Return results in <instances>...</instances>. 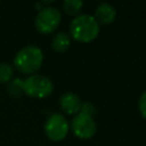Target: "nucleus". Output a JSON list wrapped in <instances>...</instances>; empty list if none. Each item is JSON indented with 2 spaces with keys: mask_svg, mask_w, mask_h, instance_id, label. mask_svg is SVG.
<instances>
[{
  "mask_svg": "<svg viewBox=\"0 0 146 146\" xmlns=\"http://www.w3.org/2000/svg\"><path fill=\"white\" fill-rule=\"evenodd\" d=\"M70 31L74 39L89 42L99 33V23L89 14H81L74 17L70 24Z\"/></svg>",
  "mask_w": 146,
  "mask_h": 146,
  "instance_id": "2",
  "label": "nucleus"
},
{
  "mask_svg": "<svg viewBox=\"0 0 146 146\" xmlns=\"http://www.w3.org/2000/svg\"><path fill=\"white\" fill-rule=\"evenodd\" d=\"M44 132L47 137L51 140L58 141L64 139L68 132V123L64 115L59 113L51 114L46 121Z\"/></svg>",
  "mask_w": 146,
  "mask_h": 146,
  "instance_id": "5",
  "label": "nucleus"
},
{
  "mask_svg": "<svg viewBox=\"0 0 146 146\" xmlns=\"http://www.w3.org/2000/svg\"><path fill=\"white\" fill-rule=\"evenodd\" d=\"M72 130L79 138H90L96 132V122L91 115L80 112L72 120Z\"/></svg>",
  "mask_w": 146,
  "mask_h": 146,
  "instance_id": "6",
  "label": "nucleus"
},
{
  "mask_svg": "<svg viewBox=\"0 0 146 146\" xmlns=\"http://www.w3.org/2000/svg\"><path fill=\"white\" fill-rule=\"evenodd\" d=\"M95 15H96V19L97 22L99 23H103V24H108V23H112L116 16V10L115 8L108 3V2H100L96 10H95Z\"/></svg>",
  "mask_w": 146,
  "mask_h": 146,
  "instance_id": "8",
  "label": "nucleus"
},
{
  "mask_svg": "<svg viewBox=\"0 0 146 146\" xmlns=\"http://www.w3.org/2000/svg\"><path fill=\"white\" fill-rule=\"evenodd\" d=\"M59 105L64 110V112H66L68 114H74V113L80 111L82 102L78 95H75L71 91H67L60 96Z\"/></svg>",
  "mask_w": 146,
  "mask_h": 146,
  "instance_id": "7",
  "label": "nucleus"
},
{
  "mask_svg": "<svg viewBox=\"0 0 146 146\" xmlns=\"http://www.w3.org/2000/svg\"><path fill=\"white\" fill-rule=\"evenodd\" d=\"M7 90L11 96H21L24 94L23 91V80L21 78H14L11 79L7 84Z\"/></svg>",
  "mask_w": 146,
  "mask_h": 146,
  "instance_id": "10",
  "label": "nucleus"
},
{
  "mask_svg": "<svg viewBox=\"0 0 146 146\" xmlns=\"http://www.w3.org/2000/svg\"><path fill=\"white\" fill-rule=\"evenodd\" d=\"M60 11L55 7H43L35 17V27L41 33H50L55 31L60 23Z\"/></svg>",
  "mask_w": 146,
  "mask_h": 146,
  "instance_id": "4",
  "label": "nucleus"
},
{
  "mask_svg": "<svg viewBox=\"0 0 146 146\" xmlns=\"http://www.w3.org/2000/svg\"><path fill=\"white\" fill-rule=\"evenodd\" d=\"M71 44V39L65 32H58L51 40V47L56 51H64Z\"/></svg>",
  "mask_w": 146,
  "mask_h": 146,
  "instance_id": "9",
  "label": "nucleus"
},
{
  "mask_svg": "<svg viewBox=\"0 0 146 146\" xmlns=\"http://www.w3.org/2000/svg\"><path fill=\"white\" fill-rule=\"evenodd\" d=\"M82 6H83V2L81 0H65L63 2V9L70 15L76 14Z\"/></svg>",
  "mask_w": 146,
  "mask_h": 146,
  "instance_id": "12",
  "label": "nucleus"
},
{
  "mask_svg": "<svg viewBox=\"0 0 146 146\" xmlns=\"http://www.w3.org/2000/svg\"><path fill=\"white\" fill-rule=\"evenodd\" d=\"M52 89L51 80L44 75L32 74L23 80V91L30 97L44 98L52 92Z\"/></svg>",
  "mask_w": 146,
  "mask_h": 146,
  "instance_id": "3",
  "label": "nucleus"
},
{
  "mask_svg": "<svg viewBox=\"0 0 146 146\" xmlns=\"http://www.w3.org/2000/svg\"><path fill=\"white\" fill-rule=\"evenodd\" d=\"M14 75V68L8 63H0V83H8Z\"/></svg>",
  "mask_w": 146,
  "mask_h": 146,
  "instance_id": "11",
  "label": "nucleus"
},
{
  "mask_svg": "<svg viewBox=\"0 0 146 146\" xmlns=\"http://www.w3.org/2000/svg\"><path fill=\"white\" fill-rule=\"evenodd\" d=\"M138 107H139V111H140L141 115L144 117H146V91H144L140 95L139 100H138Z\"/></svg>",
  "mask_w": 146,
  "mask_h": 146,
  "instance_id": "13",
  "label": "nucleus"
},
{
  "mask_svg": "<svg viewBox=\"0 0 146 146\" xmlns=\"http://www.w3.org/2000/svg\"><path fill=\"white\" fill-rule=\"evenodd\" d=\"M0 5H1V2H0Z\"/></svg>",
  "mask_w": 146,
  "mask_h": 146,
  "instance_id": "15",
  "label": "nucleus"
},
{
  "mask_svg": "<svg viewBox=\"0 0 146 146\" xmlns=\"http://www.w3.org/2000/svg\"><path fill=\"white\" fill-rule=\"evenodd\" d=\"M42 60V50L36 46L30 44L17 51V54L14 57V66L19 72L32 75L41 67Z\"/></svg>",
  "mask_w": 146,
  "mask_h": 146,
  "instance_id": "1",
  "label": "nucleus"
},
{
  "mask_svg": "<svg viewBox=\"0 0 146 146\" xmlns=\"http://www.w3.org/2000/svg\"><path fill=\"white\" fill-rule=\"evenodd\" d=\"M95 111V107L91 103H83L81 105V108H80V112L84 113V114H88V115H91Z\"/></svg>",
  "mask_w": 146,
  "mask_h": 146,
  "instance_id": "14",
  "label": "nucleus"
}]
</instances>
